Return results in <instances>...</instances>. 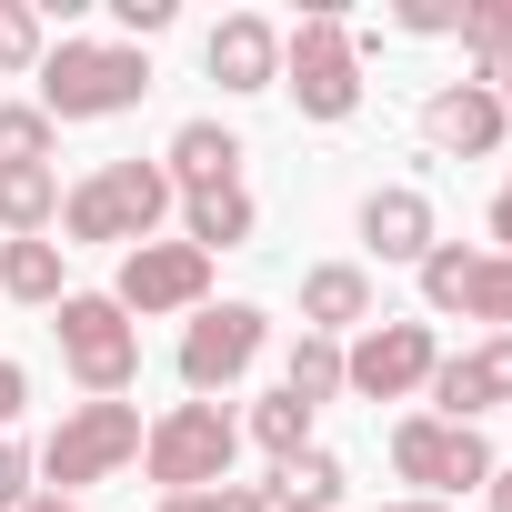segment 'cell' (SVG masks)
<instances>
[{
  "label": "cell",
  "instance_id": "obj_30",
  "mask_svg": "<svg viewBox=\"0 0 512 512\" xmlns=\"http://www.w3.org/2000/svg\"><path fill=\"white\" fill-rule=\"evenodd\" d=\"M21 402H31V372H21V362H0V432L21 422Z\"/></svg>",
  "mask_w": 512,
  "mask_h": 512
},
{
  "label": "cell",
  "instance_id": "obj_31",
  "mask_svg": "<svg viewBox=\"0 0 512 512\" xmlns=\"http://www.w3.org/2000/svg\"><path fill=\"white\" fill-rule=\"evenodd\" d=\"M492 251H502V262H512V181L492 191Z\"/></svg>",
  "mask_w": 512,
  "mask_h": 512
},
{
  "label": "cell",
  "instance_id": "obj_15",
  "mask_svg": "<svg viewBox=\"0 0 512 512\" xmlns=\"http://www.w3.org/2000/svg\"><path fill=\"white\" fill-rule=\"evenodd\" d=\"M362 241H372V262H422L442 231H432V201H422L412 181H392V191L362 201Z\"/></svg>",
  "mask_w": 512,
  "mask_h": 512
},
{
  "label": "cell",
  "instance_id": "obj_35",
  "mask_svg": "<svg viewBox=\"0 0 512 512\" xmlns=\"http://www.w3.org/2000/svg\"><path fill=\"white\" fill-rule=\"evenodd\" d=\"M382 512H442V502H382Z\"/></svg>",
  "mask_w": 512,
  "mask_h": 512
},
{
  "label": "cell",
  "instance_id": "obj_18",
  "mask_svg": "<svg viewBox=\"0 0 512 512\" xmlns=\"http://www.w3.org/2000/svg\"><path fill=\"white\" fill-rule=\"evenodd\" d=\"M251 221H262V211H251L241 181H231V191H181V241H191V251H241Z\"/></svg>",
  "mask_w": 512,
  "mask_h": 512
},
{
  "label": "cell",
  "instance_id": "obj_3",
  "mask_svg": "<svg viewBox=\"0 0 512 512\" xmlns=\"http://www.w3.org/2000/svg\"><path fill=\"white\" fill-rule=\"evenodd\" d=\"M282 91L302 101V121H352L362 111V41L342 11H302V31L282 41Z\"/></svg>",
  "mask_w": 512,
  "mask_h": 512
},
{
  "label": "cell",
  "instance_id": "obj_11",
  "mask_svg": "<svg viewBox=\"0 0 512 512\" xmlns=\"http://www.w3.org/2000/svg\"><path fill=\"white\" fill-rule=\"evenodd\" d=\"M262 312L251 302H221V312H201L191 332H181V382H191V402H211V392H231L251 362H262Z\"/></svg>",
  "mask_w": 512,
  "mask_h": 512
},
{
  "label": "cell",
  "instance_id": "obj_16",
  "mask_svg": "<svg viewBox=\"0 0 512 512\" xmlns=\"http://www.w3.org/2000/svg\"><path fill=\"white\" fill-rule=\"evenodd\" d=\"M161 171H171V191H231V181H241V131H221V121H181L171 151H161Z\"/></svg>",
  "mask_w": 512,
  "mask_h": 512
},
{
  "label": "cell",
  "instance_id": "obj_1",
  "mask_svg": "<svg viewBox=\"0 0 512 512\" xmlns=\"http://www.w3.org/2000/svg\"><path fill=\"white\" fill-rule=\"evenodd\" d=\"M171 201H181V191H171L161 161H101L81 191H61V231H71V241H121V251H141ZM71 241H61V251H71Z\"/></svg>",
  "mask_w": 512,
  "mask_h": 512
},
{
  "label": "cell",
  "instance_id": "obj_21",
  "mask_svg": "<svg viewBox=\"0 0 512 512\" xmlns=\"http://www.w3.org/2000/svg\"><path fill=\"white\" fill-rule=\"evenodd\" d=\"M282 392H292L302 412H322V402L342 392V342H322V332H302V342H292V362H282Z\"/></svg>",
  "mask_w": 512,
  "mask_h": 512
},
{
  "label": "cell",
  "instance_id": "obj_12",
  "mask_svg": "<svg viewBox=\"0 0 512 512\" xmlns=\"http://www.w3.org/2000/svg\"><path fill=\"white\" fill-rule=\"evenodd\" d=\"M422 392L442 402V422H472V412L512 402V332H492V342H472V352L432 362V382H422Z\"/></svg>",
  "mask_w": 512,
  "mask_h": 512
},
{
  "label": "cell",
  "instance_id": "obj_23",
  "mask_svg": "<svg viewBox=\"0 0 512 512\" xmlns=\"http://www.w3.org/2000/svg\"><path fill=\"white\" fill-rule=\"evenodd\" d=\"M272 492H282V512H332V502H342V462H332V452H292Z\"/></svg>",
  "mask_w": 512,
  "mask_h": 512
},
{
  "label": "cell",
  "instance_id": "obj_2",
  "mask_svg": "<svg viewBox=\"0 0 512 512\" xmlns=\"http://www.w3.org/2000/svg\"><path fill=\"white\" fill-rule=\"evenodd\" d=\"M141 91H151V61L131 41H61V51H41V111H51V131L61 121H111Z\"/></svg>",
  "mask_w": 512,
  "mask_h": 512
},
{
  "label": "cell",
  "instance_id": "obj_9",
  "mask_svg": "<svg viewBox=\"0 0 512 512\" xmlns=\"http://www.w3.org/2000/svg\"><path fill=\"white\" fill-rule=\"evenodd\" d=\"M422 302H432V312H462V322H502V332H512V262H502V251L432 241V251H422Z\"/></svg>",
  "mask_w": 512,
  "mask_h": 512
},
{
  "label": "cell",
  "instance_id": "obj_7",
  "mask_svg": "<svg viewBox=\"0 0 512 512\" xmlns=\"http://www.w3.org/2000/svg\"><path fill=\"white\" fill-rule=\"evenodd\" d=\"M392 472L422 482V502H442V492H482V482H492V442H482L472 422L412 412V422L392 432Z\"/></svg>",
  "mask_w": 512,
  "mask_h": 512
},
{
  "label": "cell",
  "instance_id": "obj_28",
  "mask_svg": "<svg viewBox=\"0 0 512 512\" xmlns=\"http://www.w3.org/2000/svg\"><path fill=\"white\" fill-rule=\"evenodd\" d=\"M402 31L442 41V31H462V11H452V0H402Z\"/></svg>",
  "mask_w": 512,
  "mask_h": 512
},
{
  "label": "cell",
  "instance_id": "obj_32",
  "mask_svg": "<svg viewBox=\"0 0 512 512\" xmlns=\"http://www.w3.org/2000/svg\"><path fill=\"white\" fill-rule=\"evenodd\" d=\"M161 512H221L211 492H161Z\"/></svg>",
  "mask_w": 512,
  "mask_h": 512
},
{
  "label": "cell",
  "instance_id": "obj_20",
  "mask_svg": "<svg viewBox=\"0 0 512 512\" xmlns=\"http://www.w3.org/2000/svg\"><path fill=\"white\" fill-rule=\"evenodd\" d=\"M0 292L11 302H61V241H0Z\"/></svg>",
  "mask_w": 512,
  "mask_h": 512
},
{
  "label": "cell",
  "instance_id": "obj_25",
  "mask_svg": "<svg viewBox=\"0 0 512 512\" xmlns=\"http://www.w3.org/2000/svg\"><path fill=\"white\" fill-rule=\"evenodd\" d=\"M41 11H31V0H0V71H41Z\"/></svg>",
  "mask_w": 512,
  "mask_h": 512
},
{
  "label": "cell",
  "instance_id": "obj_13",
  "mask_svg": "<svg viewBox=\"0 0 512 512\" xmlns=\"http://www.w3.org/2000/svg\"><path fill=\"white\" fill-rule=\"evenodd\" d=\"M502 121H512V111H502L482 81H442V91L422 101V141L452 151V161H482V151L502 141Z\"/></svg>",
  "mask_w": 512,
  "mask_h": 512
},
{
  "label": "cell",
  "instance_id": "obj_10",
  "mask_svg": "<svg viewBox=\"0 0 512 512\" xmlns=\"http://www.w3.org/2000/svg\"><path fill=\"white\" fill-rule=\"evenodd\" d=\"M201 292H211V251H191V241H141V251H121V282H111V302L121 312H201Z\"/></svg>",
  "mask_w": 512,
  "mask_h": 512
},
{
  "label": "cell",
  "instance_id": "obj_5",
  "mask_svg": "<svg viewBox=\"0 0 512 512\" xmlns=\"http://www.w3.org/2000/svg\"><path fill=\"white\" fill-rule=\"evenodd\" d=\"M231 452H241V422L221 402H171L151 432H141V462L161 492H221L231 482Z\"/></svg>",
  "mask_w": 512,
  "mask_h": 512
},
{
  "label": "cell",
  "instance_id": "obj_6",
  "mask_svg": "<svg viewBox=\"0 0 512 512\" xmlns=\"http://www.w3.org/2000/svg\"><path fill=\"white\" fill-rule=\"evenodd\" d=\"M61 362H71V382L91 392V402H121L131 392V372H141V332H131V312L111 302V292H61Z\"/></svg>",
  "mask_w": 512,
  "mask_h": 512
},
{
  "label": "cell",
  "instance_id": "obj_22",
  "mask_svg": "<svg viewBox=\"0 0 512 512\" xmlns=\"http://www.w3.org/2000/svg\"><path fill=\"white\" fill-rule=\"evenodd\" d=\"M51 141H61V131H51L41 101H0V171H41Z\"/></svg>",
  "mask_w": 512,
  "mask_h": 512
},
{
  "label": "cell",
  "instance_id": "obj_24",
  "mask_svg": "<svg viewBox=\"0 0 512 512\" xmlns=\"http://www.w3.org/2000/svg\"><path fill=\"white\" fill-rule=\"evenodd\" d=\"M251 442H262L272 462H292V452H312V412L292 392H262V402H251Z\"/></svg>",
  "mask_w": 512,
  "mask_h": 512
},
{
  "label": "cell",
  "instance_id": "obj_4",
  "mask_svg": "<svg viewBox=\"0 0 512 512\" xmlns=\"http://www.w3.org/2000/svg\"><path fill=\"white\" fill-rule=\"evenodd\" d=\"M121 462H141V412L131 402H81V412H61V432L41 442V492H91V482H111Z\"/></svg>",
  "mask_w": 512,
  "mask_h": 512
},
{
  "label": "cell",
  "instance_id": "obj_26",
  "mask_svg": "<svg viewBox=\"0 0 512 512\" xmlns=\"http://www.w3.org/2000/svg\"><path fill=\"white\" fill-rule=\"evenodd\" d=\"M21 502H31V452L0 432V512H21Z\"/></svg>",
  "mask_w": 512,
  "mask_h": 512
},
{
  "label": "cell",
  "instance_id": "obj_33",
  "mask_svg": "<svg viewBox=\"0 0 512 512\" xmlns=\"http://www.w3.org/2000/svg\"><path fill=\"white\" fill-rule=\"evenodd\" d=\"M21 512H91V502H61V492H31Z\"/></svg>",
  "mask_w": 512,
  "mask_h": 512
},
{
  "label": "cell",
  "instance_id": "obj_34",
  "mask_svg": "<svg viewBox=\"0 0 512 512\" xmlns=\"http://www.w3.org/2000/svg\"><path fill=\"white\" fill-rule=\"evenodd\" d=\"M482 492H492V512H512V472H492V482H482Z\"/></svg>",
  "mask_w": 512,
  "mask_h": 512
},
{
  "label": "cell",
  "instance_id": "obj_27",
  "mask_svg": "<svg viewBox=\"0 0 512 512\" xmlns=\"http://www.w3.org/2000/svg\"><path fill=\"white\" fill-rule=\"evenodd\" d=\"M111 21L131 31V51L151 41V31H171V0H111Z\"/></svg>",
  "mask_w": 512,
  "mask_h": 512
},
{
  "label": "cell",
  "instance_id": "obj_8",
  "mask_svg": "<svg viewBox=\"0 0 512 512\" xmlns=\"http://www.w3.org/2000/svg\"><path fill=\"white\" fill-rule=\"evenodd\" d=\"M432 362H442L432 322H362V342L342 352V392H362V402H402V392L432 382Z\"/></svg>",
  "mask_w": 512,
  "mask_h": 512
},
{
  "label": "cell",
  "instance_id": "obj_29",
  "mask_svg": "<svg viewBox=\"0 0 512 512\" xmlns=\"http://www.w3.org/2000/svg\"><path fill=\"white\" fill-rule=\"evenodd\" d=\"M211 502H221V512H282V492H272V482H221Z\"/></svg>",
  "mask_w": 512,
  "mask_h": 512
},
{
  "label": "cell",
  "instance_id": "obj_19",
  "mask_svg": "<svg viewBox=\"0 0 512 512\" xmlns=\"http://www.w3.org/2000/svg\"><path fill=\"white\" fill-rule=\"evenodd\" d=\"M61 221V171H0V241H41Z\"/></svg>",
  "mask_w": 512,
  "mask_h": 512
},
{
  "label": "cell",
  "instance_id": "obj_14",
  "mask_svg": "<svg viewBox=\"0 0 512 512\" xmlns=\"http://www.w3.org/2000/svg\"><path fill=\"white\" fill-rule=\"evenodd\" d=\"M201 61H211L221 91H272V81H282V31H272L262 11H231V21L201 41Z\"/></svg>",
  "mask_w": 512,
  "mask_h": 512
},
{
  "label": "cell",
  "instance_id": "obj_17",
  "mask_svg": "<svg viewBox=\"0 0 512 512\" xmlns=\"http://www.w3.org/2000/svg\"><path fill=\"white\" fill-rule=\"evenodd\" d=\"M362 322H372V272H362V262H322V272H302V332L342 342V332H362Z\"/></svg>",
  "mask_w": 512,
  "mask_h": 512
}]
</instances>
